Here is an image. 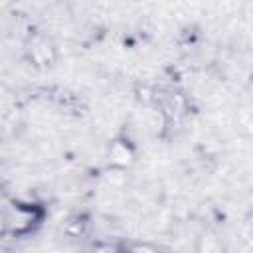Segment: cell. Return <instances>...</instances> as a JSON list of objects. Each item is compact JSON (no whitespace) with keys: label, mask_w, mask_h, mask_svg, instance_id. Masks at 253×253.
<instances>
[{"label":"cell","mask_w":253,"mask_h":253,"mask_svg":"<svg viewBox=\"0 0 253 253\" xmlns=\"http://www.w3.org/2000/svg\"><path fill=\"white\" fill-rule=\"evenodd\" d=\"M45 219V208L36 202L12 200L2 211V227L12 237L34 233Z\"/></svg>","instance_id":"6da1fadb"},{"label":"cell","mask_w":253,"mask_h":253,"mask_svg":"<svg viewBox=\"0 0 253 253\" xmlns=\"http://www.w3.org/2000/svg\"><path fill=\"white\" fill-rule=\"evenodd\" d=\"M24 59L36 69H51L59 61V47L53 38L45 34H34L24 45Z\"/></svg>","instance_id":"7a4b0ae2"},{"label":"cell","mask_w":253,"mask_h":253,"mask_svg":"<svg viewBox=\"0 0 253 253\" xmlns=\"http://www.w3.org/2000/svg\"><path fill=\"white\" fill-rule=\"evenodd\" d=\"M105 158H107V168L123 172L136 164L138 148L126 134H117L107 142Z\"/></svg>","instance_id":"3957f363"},{"label":"cell","mask_w":253,"mask_h":253,"mask_svg":"<svg viewBox=\"0 0 253 253\" xmlns=\"http://www.w3.org/2000/svg\"><path fill=\"white\" fill-rule=\"evenodd\" d=\"M125 253H162V249L152 243V241H142V239H128L121 241Z\"/></svg>","instance_id":"277c9868"},{"label":"cell","mask_w":253,"mask_h":253,"mask_svg":"<svg viewBox=\"0 0 253 253\" xmlns=\"http://www.w3.org/2000/svg\"><path fill=\"white\" fill-rule=\"evenodd\" d=\"M89 253H125V251H123L121 241H105V239H99V241H93Z\"/></svg>","instance_id":"5b68a950"},{"label":"cell","mask_w":253,"mask_h":253,"mask_svg":"<svg viewBox=\"0 0 253 253\" xmlns=\"http://www.w3.org/2000/svg\"><path fill=\"white\" fill-rule=\"evenodd\" d=\"M198 251L200 253H225L221 243L217 241V237H213L211 233L200 237V245H198Z\"/></svg>","instance_id":"8992f818"},{"label":"cell","mask_w":253,"mask_h":253,"mask_svg":"<svg viewBox=\"0 0 253 253\" xmlns=\"http://www.w3.org/2000/svg\"><path fill=\"white\" fill-rule=\"evenodd\" d=\"M154 91H150V87L148 85H142V87H138L136 89V99L140 101V103H144V105H148V103H152L154 101Z\"/></svg>","instance_id":"52a82bcc"}]
</instances>
